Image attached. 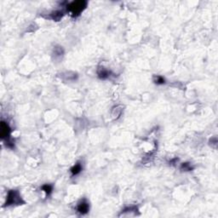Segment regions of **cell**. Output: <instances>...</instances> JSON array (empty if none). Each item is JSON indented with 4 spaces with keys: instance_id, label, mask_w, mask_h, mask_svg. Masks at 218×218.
I'll list each match as a JSON object with an SVG mask.
<instances>
[{
    "instance_id": "6da1fadb",
    "label": "cell",
    "mask_w": 218,
    "mask_h": 218,
    "mask_svg": "<svg viewBox=\"0 0 218 218\" xmlns=\"http://www.w3.org/2000/svg\"><path fill=\"white\" fill-rule=\"evenodd\" d=\"M87 2L85 1H74L67 5V9L73 16H77L85 9Z\"/></svg>"
},
{
    "instance_id": "7a4b0ae2",
    "label": "cell",
    "mask_w": 218,
    "mask_h": 218,
    "mask_svg": "<svg viewBox=\"0 0 218 218\" xmlns=\"http://www.w3.org/2000/svg\"><path fill=\"white\" fill-rule=\"evenodd\" d=\"M24 202L22 200L21 195L16 190H11L9 191L7 196V200H6V205H21L23 204Z\"/></svg>"
},
{
    "instance_id": "3957f363",
    "label": "cell",
    "mask_w": 218,
    "mask_h": 218,
    "mask_svg": "<svg viewBox=\"0 0 218 218\" xmlns=\"http://www.w3.org/2000/svg\"><path fill=\"white\" fill-rule=\"evenodd\" d=\"M9 135H10V129L8 124L5 122L1 123V137L3 139H6L8 145H9Z\"/></svg>"
},
{
    "instance_id": "277c9868",
    "label": "cell",
    "mask_w": 218,
    "mask_h": 218,
    "mask_svg": "<svg viewBox=\"0 0 218 218\" xmlns=\"http://www.w3.org/2000/svg\"><path fill=\"white\" fill-rule=\"evenodd\" d=\"M77 209L82 215H85L87 213L89 209V203L86 201V200H83L79 202L78 204V206H77Z\"/></svg>"
},
{
    "instance_id": "5b68a950",
    "label": "cell",
    "mask_w": 218,
    "mask_h": 218,
    "mask_svg": "<svg viewBox=\"0 0 218 218\" xmlns=\"http://www.w3.org/2000/svg\"><path fill=\"white\" fill-rule=\"evenodd\" d=\"M97 74L101 79H107L110 76V71L106 69L105 67H99L97 70Z\"/></svg>"
},
{
    "instance_id": "8992f818",
    "label": "cell",
    "mask_w": 218,
    "mask_h": 218,
    "mask_svg": "<svg viewBox=\"0 0 218 218\" xmlns=\"http://www.w3.org/2000/svg\"><path fill=\"white\" fill-rule=\"evenodd\" d=\"M123 112V108L121 106H117L115 107L114 109H113V112H112V116L114 119H117L119 118V116L121 115Z\"/></svg>"
},
{
    "instance_id": "52a82bcc",
    "label": "cell",
    "mask_w": 218,
    "mask_h": 218,
    "mask_svg": "<svg viewBox=\"0 0 218 218\" xmlns=\"http://www.w3.org/2000/svg\"><path fill=\"white\" fill-rule=\"evenodd\" d=\"M64 54V50L62 49V47L61 46H55L54 50H53V55H55V59H58V58H61V56L63 55Z\"/></svg>"
},
{
    "instance_id": "ba28073f",
    "label": "cell",
    "mask_w": 218,
    "mask_h": 218,
    "mask_svg": "<svg viewBox=\"0 0 218 218\" xmlns=\"http://www.w3.org/2000/svg\"><path fill=\"white\" fill-rule=\"evenodd\" d=\"M63 16V12L61 10H55V11H53L52 13L50 14V18L54 20V21H60L61 18Z\"/></svg>"
},
{
    "instance_id": "9c48e42d",
    "label": "cell",
    "mask_w": 218,
    "mask_h": 218,
    "mask_svg": "<svg viewBox=\"0 0 218 218\" xmlns=\"http://www.w3.org/2000/svg\"><path fill=\"white\" fill-rule=\"evenodd\" d=\"M82 170V165L78 163V164H76L75 165L73 166L72 169H71V172H72V175H78L79 173H80V171Z\"/></svg>"
},
{
    "instance_id": "30bf717a",
    "label": "cell",
    "mask_w": 218,
    "mask_h": 218,
    "mask_svg": "<svg viewBox=\"0 0 218 218\" xmlns=\"http://www.w3.org/2000/svg\"><path fill=\"white\" fill-rule=\"evenodd\" d=\"M42 189L44 190V192H46L47 195H49L50 192H52L53 187L51 185H50V184H45V185H44V186L42 187Z\"/></svg>"
},
{
    "instance_id": "8fae6325",
    "label": "cell",
    "mask_w": 218,
    "mask_h": 218,
    "mask_svg": "<svg viewBox=\"0 0 218 218\" xmlns=\"http://www.w3.org/2000/svg\"><path fill=\"white\" fill-rule=\"evenodd\" d=\"M154 82L157 84V85H162L165 83V79L161 76H155L154 77Z\"/></svg>"
},
{
    "instance_id": "7c38bea8",
    "label": "cell",
    "mask_w": 218,
    "mask_h": 218,
    "mask_svg": "<svg viewBox=\"0 0 218 218\" xmlns=\"http://www.w3.org/2000/svg\"><path fill=\"white\" fill-rule=\"evenodd\" d=\"M182 169H184L185 170H191V166H190V165L189 164H187V163H185V164H183L182 165Z\"/></svg>"
}]
</instances>
